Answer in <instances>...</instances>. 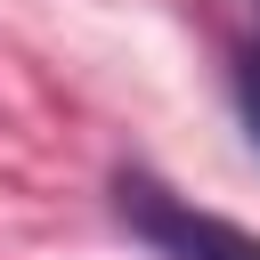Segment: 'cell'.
I'll list each match as a JSON object with an SVG mask.
<instances>
[{
    "label": "cell",
    "mask_w": 260,
    "mask_h": 260,
    "mask_svg": "<svg viewBox=\"0 0 260 260\" xmlns=\"http://www.w3.org/2000/svg\"><path fill=\"white\" fill-rule=\"evenodd\" d=\"M114 195H122V219H130L162 260H260V236H244V228H228V219L179 203V195L154 187L146 171H122Z\"/></svg>",
    "instance_id": "obj_1"
},
{
    "label": "cell",
    "mask_w": 260,
    "mask_h": 260,
    "mask_svg": "<svg viewBox=\"0 0 260 260\" xmlns=\"http://www.w3.org/2000/svg\"><path fill=\"white\" fill-rule=\"evenodd\" d=\"M236 106H244V130H252V146H260V57L236 65Z\"/></svg>",
    "instance_id": "obj_2"
}]
</instances>
